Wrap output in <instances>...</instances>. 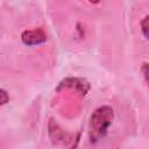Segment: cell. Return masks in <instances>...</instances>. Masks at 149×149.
<instances>
[{
  "mask_svg": "<svg viewBox=\"0 0 149 149\" xmlns=\"http://www.w3.org/2000/svg\"><path fill=\"white\" fill-rule=\"evenodd\" d=\"M113 118L114 111L111 106H100L92 113L88 122V139L91 143H97L107 134Z\"/></svg>",
  "mask_w": 149,
  "mask_h": 149,
  "instance_id": "obj_1",
  "label": "cell"
},
{
  "mask_svg": "<svg viewBox=\"0 0 149 149\" xmlns=\"http://www.w3.org/2000/svg\"><path fill=\"white\" fill-rule=\"evenodd\" d=\"M21 41L26 45H37L47 41V34L43 29L36 28L31 30H24L21 34Z\"/></svg>",
  "mask_w": 149,
  "mask_h": 149,
  "instance_id": "obj_2",
  "label": "cell"
},
{
  "mask_svg": "<svg viewBox=\"0 0 149 149\" xmlns=\"http://www.w3.org/2000/svg\"><path fill=\"white\" fill-rule=\"evenodd\" d=\"M62 87H74L76 91H78V92H80V94L85 95L90 88V85H88V83H86L84 79H80V78H66L59 84L58 90Z\"/></svg>",
  "mask_w": 149,
  "mask_h": 149,
  "instance_id": "obj_3",
  "label": "cell"
},
{
  "mask_svg": "<svg viewBox=\"0 0 149 149\" xmlns=\"http://www.w3.org/2000/svg\"><path fill=\"white\" fill-rule=\"evenodd\" d=\"M141 30L143 35L149 40V15L144 16L143 20L141 21Z\"/></svg>",
  "mask_w": 149,
  "mask_h": 149,
  "instance_id": "obj_4",
  "label": "cell"
},
{
  "mask_svg": "<svg viewBox=\"0 0 149 149\" xmlns=\"http://www.w3.org/2000/svg\"><path fill=\"white\" fill-rule=\"evenodd\" d=\"M141 71H142V74H143L146 81L149 85V63H143L141 66Z\"/></svg>",
  "mask_w": 149,
  "mask_h": 149,
  "instance_id": "obj_5",
  "label": "cell"
},
{
  "mask_svg": "<svg viewBox=\"0 0 149 149\" xmlns=\"http://www.w3.org/2000/svg\"><path fill=\"white\" fill-rule=\"evenodd\" d=\"M0 94H1V104L5 105V104L8 101V99H9L8 95H7V92H6L3 88H1V93H0Z\"/></svg>",
  "mask_w": 149,
  "mask_h": 149,
  "instance_id": "obj_6",
  "label": "cell"
}]
</instances>
